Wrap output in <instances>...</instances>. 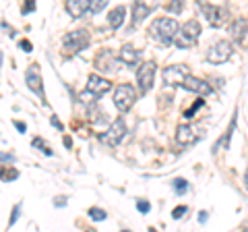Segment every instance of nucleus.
<instances>
[{
    "instance_id": "obj_1",
    "label": "nucleus",
    "mask_w": 248,
    "mask_h": 232,
    "mask_svg": "<svg viewBox=\"0 0 248 232\" xmlns=\"http://www.w3.org/2000/svg\"><path fill=\"white\" fill-rule=\"evenodd\" d=\"M199 35H201V25H199V21H197V19H190V21H186L182 27H178V32H176V35H174L172 42L176 44V48L186 50V48H192V46L197 44Z\"/></svg>"
},
{
    "instance_id": "obj_23",
    "label": "nucleus",
    "mask_w": 248,
    "mask_h": 232,
    "mask_svg": "<svg viewBox=\"0 0 248 232\" xmlns=\"http://www.w3.org/2000/svg\"><path fill=\"white\" fill-rule=\"evenodd\" d=\"M106 4H108V0H91V2H89V11H87V13H91V15H97L99 11L104 9Z\"/></svg>"
},
{
    "instance_id": "obj_31",
    "label": "nucleus",
    "mask_w": 248,
    "mask_h": 232,
    "mask_svg": "<svg viewBox=\"0 0 248 232\" xmlns=\"http://www.w3.org/2000/svg\"><path fill=\"white\" fill-rule=\"evenodd\" d=\"M19 212H21V205L17 203V205H15V207H13V218L9 220V226H13V224H15V222H17V220H19Z\"/></svg>"
},
{
    "instance_id": "obj_16",
    "label": "nucleus",
    "mask_w": 248,
    "mask_h": 232,
    "mask_svg": "<svg viewBox=\"0 0 248 232\" xmlns=\"http://www.w3.org/2000/svg\"><path fill=\"white\" fill-rule=\"evenodd\" d=\"M246 32H248V21L246 19H236L230 25V33H232V37H234L236 42H242L246 37Z\"/></svg>"
},
{
    "instance_id": "obj_8",
    "label": "nucleus",
    "mask_w": 248,
    "mask_h": 232,
    "mask_svg": "<svg viewBox=\"0 0 248 232\" xmlns=\"http://www.w3.org/2000/svg\"><path fill=\"white\" fill-rule=\"evenodd\" d=\"M25 83H27V87L33 91L35 96H40L44 98V85H42V68L37 63L33 65H29V68L25 71Z\"/></svg>"
},
{
    "instance_id": "obj_4",
    "label": "nucleus",
    "mask_w": 248,
    "mask_h": 232,
    "mask_svg": "<svg viewBox=\"0 0 248 232\" xmlns=\"http://www.w3.org/2000/svg\"><path fill=\"white\" fill-rule=\"evenodd\" d=\"M232 54H234V46H232L230 42H226V40H221V42H215L211 48H209L207 60L211 65H223L232 58Z\"/></svg>"
},
{
    "instance_id": "obj_27",
    "label": "nucleus",
    "mask_w": 248,
    "mask_h": 232,
    "mask_svg": "<svg viewBox=\"0 0 248 232\" xmlns=\"http://www.w3.org/2000/svg\"><path fill=\"white\" fill-rule=\"evenodd\" d=\"M33 148L44 149L46 153H48V156H52V149L48 148V145H46V141H44V139H40V137H35V139H33Z\"/></svg>"
},
{
    "instance_id": "obj_37",
    "label": "nucleus",
    "mask_w": 248,
    "mask_h": 232,
    "mask_svg": "<svg viewBox=\"0 0 248 232\" xmlns=\"http://www.w3.org/2000/svg\"><path fill=\"white\" fill-rule=\"evenodd\" d=\"M54 205H56V207H58V205H60V207L66 205V199H54Z\"/></svg>"
},
{
    "instance_id": "obj_30",
    "label": "nucleus",
    "mask_w": 248,
    "mask_h": 232,
    "mask_svg": "<svg viewBox=\"0 0 248 232\" xmlns=\"http://www.w3.org/2000/svg\"><path fill=\"white\" fill-rule=\"evenodd\" d=\"M23 15H29V13H33L35 11V0H25V2H23Z\"/></svg>"
},
{
    "instance_id": "obj_12",
    "label": "nucleus",
    "mask_w": 248,
    "mask_h": 232,
    "mask_svg": "<svg viewBox=\"0 0 248 232\" xmlns=\"http://www.w3.org/2000/svg\"><path fill=\"white\" fill-rule=\"evenodd\" d=\"M110 89H112V81H108V79H104V77H99V75H89V79H87V91H91L95 98L106 96Z\"/></svg>"
},
{
    "instance_id": "obj_33",
    "label": "nucleus",
    "mask_w": 248,
    "mask_h": 232,
    "mask_svg": "<svg viewBox=\"0 0 248 232\" xmlns=\"http://www.w3.org/2000/svg\"><path fill=\"white\" fill-rule=\"evenodd\" d=\"M0 160H2V162H9V164H13V162H15V156H13V153H4V151H0Z\"/></svg>"
},
{
    "instance_id": "obj_19",
    "label": "nucleus",
    "mask_w": 248,
    "mask_h": 232,
    "mask_svg": "<svg viewBox=\"0 0 248 232\" xmlns=\"http://www.w3.org/2000/svg\"><path fill=\"white\" fill-rule=\"evenodd\" d=\"M149 13H151V9L143 2V0H135V4H133V23H141L143 19H147V15Z\"/></svg>"
},
{
    "instance_id": "obj_5",
    "label": "nucleus",
    "mask_w": 248,
    "mask_h": 232,
    "mask_svg": "<svg viewBox=\"0 0 248 232\" xmlns=\"http://www.w3.org/2000/svg\"><path fill=\"white\" fill-rule=\"evenodd\" d=\"M124 133H126V125H124V118L120 116V118H116L110 129L106 131V133L99 135V141L106 143V145H110V148H116L122 139H124Z\"/></svg>"
},
{
    "instance_id": "obj_22",
    "label": "nucleus",
    "mask_w": 248,
    "mask_h": 232,
    "mask_svg": "<svg viewBox=\"0 0 248 232\" xmlns=\"http://www.w3.org/2000/svg\"><path fill=\"white\" fill-rule=\"evenodd\" d=\"M188 181H184V179H176L174 181V189H176V195H184L186 191H188Z\"/></svg>"
},
{
    "instance_id": "obj_18",
    "label": "nucleus",
    "mask_w": 248,
    "mask_h": 232,
    "mask_svg": "<svg viewBox=\"0 0 248 232\" xmlns=\"http://www.w3.org/2000/svg\"><path fill=\"white\" fill-rule=\"evenodd\" d=\"M124 15H126V9H124V6H116V9H112L110 13H108V23H110L112 29H118L122 25Z\"/></svg>"
},
{
    "instance_id": "obj_29",
    "label": "nucleus",
    "mask_w": 248,
    "mask_h": 232,
    "mask_svg": "<svg viewBox=\"0 0 248 232\" xmlns=\"http://www.w3.org/2000/svg\"><path fill=\"white\" fill-rule=\"evenodd\" d=\"M186 212H188V207H186V205H178V207H174V212H172V218H174V220H180V218H182V215H184Z\"/></svg>"
},
{
    "instance_id": "obj_2",
    "label": "nucleus",
    "mask_w": 248,
    "mask_h": 232,
    "mask_svg": "<svg viewBox=\"0 0 248 232\" xmlns=\"http://www.w3.org/2000/svg\"><path fill=\"white\" fill-rule=\"evenodd\" d=\"M149 32L153 37H157L161 44H170L174 40V35L178 32V23L174 19H168V17H159L151 23Z\"/></svg>"
},
{
    "instance_id": "obj_15",
    "label": "nucleus",
    "mask_w": 248,
    "mask_h": 232,
    "mask_svg": "<svg viewBox=\"0 0 248 232\" xmlns=\"http://www.w3.org/2000/svg\"><path fill=\"white\" fill-rule=\"evenodd\" d=\"M120 58L124 60V65L137 66L139 60H141V52L135 50L133 46H122V48H120Z\"/></svg>"
},
{
    "instance_id": "obj_26",
    "label": "nucleus",
    "mask_w": 248,
    "mask_h": 232,
    "mask_svg": "<svg viewBox=\"0 0 248 232\" xmlns=\"http://www.w3.org/2000/svg\"><path fill=\"white\" fill-rule=\"evenodd\" d=\"M203 104H205V99H203V98H199L197 102H195V106H192V108H188V110L184 112V116H186V118H192V116H195V112H197V110H199V108L203 106Z\"/></svg>"
},
{
    "instance_id": "obj_11",
    "label": "nucleus",
    "mask_w": 248,
    "mask_h": 232,
    "mask_svg": "<svg viewBox=\"0 0 248 232\" xmlns=\"http://www.w3.org/2000/svg\"><path fill=\"white\" fill-rule=\"evenodd\" d=\"M180 85H182L186 91H192V94H199V96H209V94H213L211 85H209L207 81H203V79H199V77H192V75H186L184 81H182Z\"/></svg>"
},
{
    "instance_id": "obj_35",
    "label": "nucleus",
    "mask_w": 248,
    "mask_h": 232,
    "mask_svg": "<svg viewBox=\"0 0 248 232\" xmlns=\"http://www.w3.org/2000/svg\"><path fill=\"white\" fill-rule=\"evenodd\" d=\"M50 120H52V125H54V127H56L58 131H62V122H60V120L56 118V116H52V118H50Z\"/></svg>"
},
{
    "instance_id": "obj_34",
    "label": "nucleus",
    "mask_w": 248,
    "mask_h": 232,
    "mask_svg": "<svg viewBox=\"0 0 248 232\" xmlns=\"http://www.w3.org/2000/svg\"><path fill=\"white\" fill-rule=\"evenodd\" d=\"M13 125L19 129V133H25V131H27V125L23 120H13Z\"/></svg>"
},
{
    "instance_id": "obj_9",
    "label": "nucleus",
    "mask_w": 248,
    "mask_h": 232,
    "mask_svg": "<svg viewBox=\"0 0 248 232\" xmlns=\"http://www.w3.org/2000/svg\"><path fill=\"white\" fill-rule=\"evenodd\" d=\"M186 75H190V68L186 65H168L161 71V77H164V81L168 85H180Z\"/></svg>"
},
{
    "instance_id": "obj_10",
    "label": "nucleus",
    "mask_w": 248,
    "mask_h": 232,
    "mask_svg": "<svg viewBox=\"0 0 248 232\" xmlns=\"http://www.w3.org/2000/svg\"><path fill=\"white\" fill-rule=\"evenodd\" d=\"M199 9L203 11V15H205V19H207L209 25H213V27L223 25L226 13H223L221 6H215V4H209V2H203V0H199Z\"/></svg>"
},
{
    "instance_id": "obj_14",
    "label": "nucleus",
    "mask_w": 248,
    "mask_h": 232,
    "mask_svg": "<svg viewBox=\"0 0 248 232\" xmlns=\"http://www.w3.org/2000/svg\"><path fill=\"white\" fill-rule=\"evenodd\" d=\"M89 2H91V0H66L64 6H66V11H68L71 17L79 19V17H83V15L89 11Z\"/></svg>"
},
{
    "instance_id": "obj_21",
    "label": "nucleus",
    "mask_w": 248,
    "mask_h": 232,
    "mask_svg": "<svg viewBox=\"0 0 248 232\" xmlns=\"http://www.w3.org/2000/svg\"><path fill=\"white\" fill-rule=\"evenodd\" d=\"M89 218L91 220H95V222H104L106 218H108V214L102 210V207H89Z\"/></svg>"
},
{
    "instance_id": "obj_6",
    "label": "nucleus",
    "mask_w": 248,
    "mask_h": 232,
    "mask_svg": "<svg viewBox=\"0 0 248 232\" xmlns=\"http://www.w3.org/2000/svg\"><path fill=\"white\" fill-rule=\"evenodd\" d=\"M89 46V33L85 29H77V32H68L64 35V48L68 52H81Z\"/></svg>"
},
{
    "instance_id": "obj_39",
    "label": "nucleus",
    "mask_w": 248,
    "mask_h": 232,
    "mask_svg": "<svg viewBox=\"0 0 248 232\" xmlns=\"http://www.w3.org/2000/svg\"><path fill=\"white\" fill-rule=\"evenodd\" d=\"M244 179H246V189H248V170H246V174H244Z\"/></svg>"
},
{
    "instance_id": "obj_17",
    "label": "nucleus",
    "mask_w": 248,
    "mask_h": 232,
    "mask_svg": "<svg viewBox=\"0 0 248 232\" xmlns=\"http://www.w3.org/2000/svg\"><path fill=\"white\" fill-rule=\"evenodd\" d=\"M114 54L110 52V50H104L102 54H99V56L95 58V66L99 68V71H114Z\"/></svg>"
},
{
    "instance_id": "obj_20",
    "label": "nucleus",
    "mask_w": 248,
    "mask_h": 232,
    "mask_svg": "<svg viewBox=\"0 0 248 232\" xmlns=\"http://www.w3.org/2000/svg\"><path fill=\"white\" fill-rule=\"evenodd\" d=\"M234 129H236V116L232 118V125H230V129L226 131V135H223V137L219 139V141L215 143L213 153H215V151H219V149H226V148H228V145H230V137H232V133H234Z\"/></svg>"
},
{
    "instance_id": "obj_25",
    "label": "nucleus",
    "mask_w": 248,
    "mask_h": 232,
    "mask_svg": "<svg viewBox=\"0 0 248 232\" xmlns=\"http://www.w3.org/2000/svg\"><path fill=\"white\" fill-rule=\"evenodd\" d=\"M184 9V4H182V0H172V2L168 4V11L170 13H174V15H180Z\"/></svg>"
},
{
    "instance_id": "obj_28",
    "label": "nucleus",
    "mask_w": 248,
    "mask_h": 232,
    "mask_svg": "<svg viewBox=\"0 0 248 232\" xmlns=\"http://www.w3.org/2000/svg\"><path fill=\"white\" fill-rule=\"evenodd\" d=\"M137 210L141 212V214H149V210H151V203L147 199H139L137 201Z\"/></svg>"
},
{
    "instance_id": "obj_36",
    "label": "nucleus",
    "mask_w": 248,
    "mask_h": 232,
    "mask_svg": "<svg viewBox=\"0 0 248 232\" xmlns=\"http://www.w3.org/2000/svg\"><path fill=\"white\" fill-rule=\"evenodd\" d=\"M207 218H209V214H207V212H199V222H201V224H205Z\"/></svg>"
},
{
    "instance_id": "obj_38",
    "label": "nucleus",
    "mask_w": 248,
    "mask_h": 232,
    "mask_svg": "<svg viewBox=\"0 0 248 232\" xmlns=\"http://www.w3.org/2000/svg\"><path fill=\"white\" fill-rule=\"evenodd\" d=\"M64 145L68 149H71V145H73V141H71V137H64Z\"/></svg>"
},
{
    "instance_id": "obj_24",
    "label": "nucleus",
    "mask_w": 248,
    "mask_h": 232,
    "mask_svg": "<svg viewBox=\"0 0 248 232\" xmlns=\"http://www.w3.org/2000/svg\"><path fill=\"white\" fill-rule=\"evenodd\" d=\"M17 176H19V172L15 168H11V170H2V168H0V179L6 181V182L13 181V179H17Z\"/></svg>"
},
{
    "instance_id": "obj_32",
    "label": "nucleus",
    "mask_w": 248,
    "mask_h": 232,
    "mask_svg": "<svg viewBox=\"0 0 248 232\" xmlns=\"http://www.w3.org/2000/svg\"><path fill=\"white\" fill-rule=\"evenodd\" d=\"M19 48H21L23 52H31V50H33V48H31V42H29V40H21V42H19Z\"/></svg>"
},
{
    "instance_id": "obj_13",
    "label": "nucleus",
    "mask_w": 248,
    "mask_h": 232,
    "mask_svg": "<svg viewBox=\"0 0 248 232\" xmlns=\"http://www.w3.org/2000/svg\"><path fill=\"white\" fill-rule=\"evenodd\" d=\"M199 139V131L192 127V125H180L178 127V131H176V141H178V145H192Z\"/></svg>"
},
{
    "instance_id": "obj_7",
    "label": "nucleus",
    "mask_w": 248,
    "mask_h": 232,
    "mask_svg": "<svg viewBox=\"0 0 248 232\" xmlns=\"http://www.w3.org/2000/svg\"><path fill=\"white\" fill-rule=\"evenodd\" d=\"M137 81H139V91L147 94L153 87V81H155V63L149 60V63L141 65V68L137 71Z\"/></svg>"
},
{
    "instance_id": "obj_3",
    "label": "nucleus",
    "mask_w": 248,
    "mask_h": 232,
    "mask_svg": "<svg viewBox=\"0 0 248 232\" xmlns=\"http://www.w3.org/2000/svg\"><path fill=\"white\" fill-rule=\"evenodd\" d=\"M137 102V89L130 83H122L114 91V104L120 112H128Z\"/></svg>"
}]
</instances>
